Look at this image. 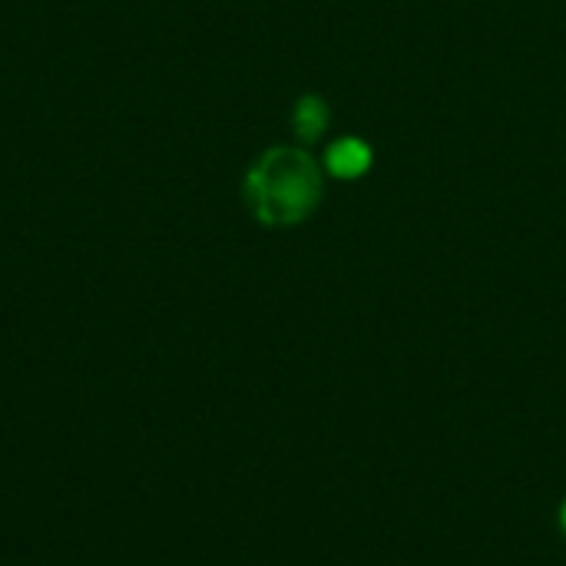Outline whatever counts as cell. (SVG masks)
I'll return each instance as SVG.
<instances>
[{
  "label": "cell",
  "instance_id": "3957f363",
  "mask_svg": "<svg viewBox=\"0 0 566 566\" xmlns=\"http://www.w3.org/2000/svg\"><path fill=\"white\" fill-rule=\"evenodd\" d=\"M325 126H328V109H325V103L315 99V96H305V99L295 106V129H298V136L315 139V136H322Z\"/></svg>",
  "mask_w": 566,
  "mask_h": 566
},
{
  "label": "cell",
  "instance_id": "6da1fadb",
  "mask_svg": "<svg viewBox=\"0 0 566 566\" xmlns=\"http://www.w3.org/2000/svg\"><path fill=\"white\" fill-rule=\"evenodd\" d=\"M322 199V172L302 149H269L245 176V202L265 226H292Z\"/></svg>",
  "mask_w": 566,
  "mask_h": 566
},
{
  "label": "cell",
  "instance_id": "7a4b0ae2",
  "mask_svg": "<svg viewBox=\"0 0 566 566\" xmlns=\"http://www.w3.org/2000/svg\"><path fill=\"white\" fill-rule=\"evenodd\" d=\"M368 163H371V153L358 139H342L325 153V166L335 179H355L368 169Z\"/></svg>",
  "mask_w": 566,
  "mask_h": 566
}]
</instances>
